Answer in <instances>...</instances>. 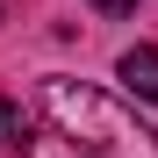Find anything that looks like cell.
<instances>
[{"mask_svg": "<svg viewBox=\"0 0 158 158\" xmlns=\"http://www.w3.org/2000/svg\"><path fill=\"white\" fill-rule=\"evenodd\" d=\"M29 144H36V129H29V108L0 94V158H15V151H29Z\"/></svg>", "mask_w": 158, "mask_h": 158, "instance_id": "obj_3", "label": "cell"}, {"mask_svg": "<svg viewBox=\"0 0 158 158\" xmlns=\"http://www.w3.org/2000/svg\"><path fill=\"white\" fill-rule=\"evenodd\" d=\"M94 7H101V15H129L137 0H94Z\"/></svg>", "mask_w": 158, "mask_h": 158, "instance_id": "obj_4", "label": "cell"}, {"mask_svg": "<svg viewBox=\"0 0 158 158\" xmlns=\"http://www.w3.org/2000/svg\"><path fill=\"white\" fill-rule=\"evenodd\" d=\"M0 15H7V0H0Z\"/></svg>", "mask_w": 158, "mask_h": 158, "instance_id": "obj_5", "label": "cell"}, {"mask_svg": "<svg viewBox=\"0 0 158 158\" xmlns=\"http://www.w3.org/2000/svg\"><path fill=\"white\" fill-rule=\"evenodd\" d=\"M122 86L158 108V50H151V43H129V50H122Z\"/></svg>", "mask_w": 158, "mask_h": 158, "instance_id": "obj_2", "label": "cell"}, {"mask_svg": "<svg viewBox=\"0 0 158 158\" xmlns=\"http://www.w3.org/2000/svg\"><path fill=\"white\" fill-rule=\"evenodd\" d=\"M36 108L50 115V129H58L79 158H158V129L137 108H122L115 94L86 86V79H43Z\"/></svg>", "mask_w": 158, "mask_h": 158, "instance_id": "obj_1", "label": "cell"}]
</instances>
